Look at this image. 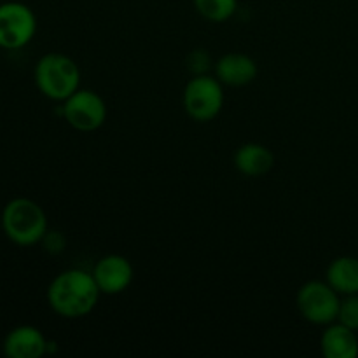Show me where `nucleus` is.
<instances>
[{
    "label": "nucleus",
    "mask_w": 358,
    "mask_h": 358,
    "mask_svg": "<svg viewBox=\"0 0 358 358\" xmlns=\"http://www.w3.org/2000/svg\"><path fill=\"white\" fill-rule=\"evenodd\" d=\"M327 283L338 294H358V259H334L327 268Z\"/></svg>",
    "instance_id": "13"
},
{
    "label": "nucleus",
    "mask_w": 358,
    "mask_h": 358,
    "mask_svg": "<svg viewBox=\"0 0 358 358\" xmlns=\"http://www.w3.org/2000/svg\"><path fill=\"white\" fill-rule=\"evenodd\" d=\"M34 79L37 90L45 98L65 101L80 87V70L70 56L62 52H49L42 56L35 65Z\"/></svg>",
    "instance_id": "3"
},
{
    "label": "nucleus",
    "mask_w": 358,
    "mask_h": 358,
    "mask_svg": "<svg viewBox=\"0 0 358 358\" xmlns=\"http://www.w3.org/2000/svg\"><path fill=\"white\" fill-rule=\"evenodd\" d=\"M320 348L325 358H355L358 355L355 331L343 324H329L322 334Z\"/></svg>",
    "instance_id": "12"
},
{
    "label": "nucleus",
    "mask_w": 358,
    "mask_h": 358,
    "mask_svg": "<svg viewBox=\"0 0 358 358\" xmlns=\"http://www.w3.org/2000/svg\"><path fill=\"white\" fill-rule=\"evenodd\" d=\"M257 63L243 52H227L215 63V77L231 87H243L257 77Z\"/></svg>",
    "instance_id": "10"
},
{
    "label": "nucleus",
    "mask_w": 358,
    "mask_h": 358,
    "mask_svg": "<svg viewBox=\"0 0 358 358\" xmlns=\"http://www.w3.org/2000/svg\"><path fill=\"white\" fill-rule=\"evenodd\" d=\"M196 10L212 23L231 20L238 9V0H192Z\"/></svg>",
    "instance_id": "14"
},
{
    "label": "nucleus",
    "mask_w": 358,
    "mask_h": 358,
    "mask_svg": "<svg viewBox=\"0 0 358 358\" xmlns=\"http://www.w3.org/2000/svg\"><path fill=\"white\" fill-rule=\"evenodd\" d=\"M37 31L34 10L21 2L0 3V48L16 51L30 44Z\"/></svg>",
    "instance_id": "6"
},
{
    "label": "nucleus",
    "mask_w": 358,
    "mask_h": 358,
    "mask_svg": "<svg viewBox=\"0 0 358 358\" xmlns=\"http://www.w3.org/2000/svg\"><path fill=\"white\" fill-rule=\"evenodd\" d=\"M3 353L9 358H41L49 353V341L34 325H20L3 339Z\"/></svg>",
    "instance_id": "9"
},
{
    "label": "nucleus",
    "mask_w": 358,
    "mask_h": 358,
    "mask_svg": "<svg viewBox=\"0 0 358 358\" xmlns=\"http://www.w3.org/2000/svg\"><path fill=\"white\" fill-rule=\"evenodd\" d=\"M234 166L245 177H262L275 166V154L262 143H243L234 154Z\"/></svg>",
    "instance_id": "11"
},
{
    "label": "nucleus",
    "mask_w": 358,
    "mask_h": 358,
    "mask_svg": "<svg viewBox=\"0 0 358 358\" xmlns=\"http://www.w3.org/2000/svg\"><path fill=\"white\" fill-rule=\"evenodd\" d=\"M296 303L301 317L315 325H329L338 320L341 306L338 292L327 282L318 280H311L301 287Z\"/></svg>",
    "instance_id": "5"
},
{
    "label": "nucleus",
    "mask_w": 358,
    "mask_h": 358,
    "mask_svg": "<svg viewBox=\"0 0 358 358\" xmlns=\"http://www.w3.org/2000/svg\"><path fill=\"white\" fill-rule=\"evenodd\" d=\"M62 114L73 129L83 133L96 131L107 119V105L103 98L91 90H79L63 101Z\"/></svg>",
    "instance_id": "7"
},
{
    "label": "nucleus",
    "mask_w": 358,
    "mask_h": 358,
    "mask_svg": "<svg viewBox=\"0 0 358 358\" xmlns=\"http://www.w3.org/2000/svg\"><path fill=\"white\" fill-rule=\"evenodd\" d=\"M59 236H62L59 233H45V236L42 238V243L45 245V250L51 252V254H58V252H62L63 247H65V238L56 241Z\"/></svg>",
    "instance_id": "16"
},
{
    "label": "nucleus",
    "mask_w": 358,
    "mask_h": 358,
    "mask_svg": "<svg viewBox=\"0 0 358 358\" xmlns=\"http://www.w3.org/2000/svg\"><path fill=\"white\" fill-rule=\"evenodd\" d=\"M2 231L14 245L31 247L41 243L48 233V217L42 206L28 198H14L3 206Z\"/></svg>",
    "instance_id": "2"
},
{
    "label": "nucleus",
    "mask_w": 358,
    "mask_h": 358,
    "mask_svg": "<svg viewBox=\"0 0 358 358\" xmlns=\"http://www.w3.org/2000/svg\"><path fill=\"white\" fill-rule=\"evenodd\" d=\"M94 282L101 294L117 296L122 294L133 282V266L124 255L110 254L101 257L93 268Z\"/></svg>",
    "instance_id": "8"
},
{
    "label": "nucleus",
    "mask_w": 358,
    "mask_h": 358,
    "mask_svg": "<svg viewBox=\"0 0 358 358\" xmlns=\"http://www.w3.org/2000/svg\"><path fill=\"white\" fill-rule=\"evenodd\" d=\"M224 84L208 73L194 76L184 90V108L191 119L210 122L224 107Z\"/></svg>",
    "instance_id": "4"
},
{
    "label": "nucleus",
    "mask_w": 358,
    "mask_h": 358,
    "mask_svg": "<svg viewBox=\"0 0 358 358\" xmlns=\"http://www.w3.org/2000/svg\"><path fill=\"white\" fill-rule=\"evenodd\" d=\"M338 320L339 324L358 331V294H352L348 299L341 301Z\"/></svg>",
    "instance_id": "15"
},
{
    "label": "nucleus",
    "mask_w": 358,
    "mask_h": 358,
    "mask_svg": "<svg viewBox=\"0 0 358 358\" xmlns=\"http://www.w3.org/2000/svg\"><path fill=\"white\" fill-rule=\"evenodd\" d=\"M101 292L93 273L66 269L48 287V303L63 318H83L96 308Z\"/></svg>",
    "instance_id": "1"
}]
</instances>
